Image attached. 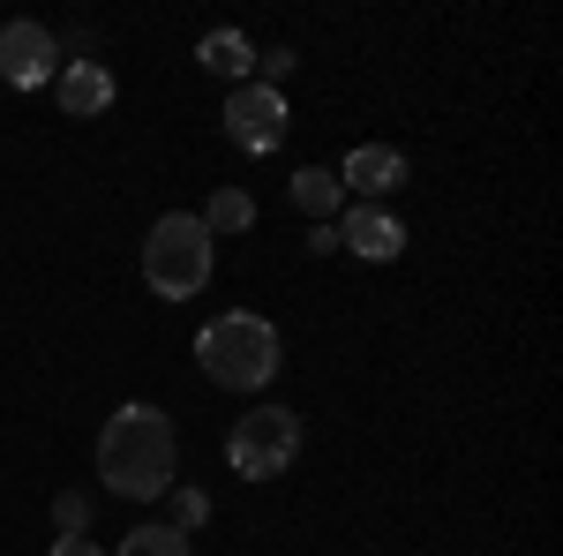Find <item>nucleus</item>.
Listing matches in <instances>:
<instances>
[{
    "instance_id": "nucleus-1",
    "label": "nucleus",
    "mask_w": 563,
    "mask_h": 556,
    "mask_svg": "<svg viewBox=\"0 0 563 556\" xmlns=\"http://www.w3.org/2000/svg\"><path fill=\"white\" fill-rule=\"evenodd\" d=\"M174 422H166V406H143L129 399L113 422L98 428V481L113 489V497H129V504H158L166 489H174Z\"/></svg>"
},
{
    "instance_id": "nucleus-2",
    "label": "nucleus",
    "mask_w": 563,
    "mask_h": 556,
    "mask_svg": "<svg viewBox=\"0 0 563 556\" xmlns=\"http://www.w3.org/2000/svg\"><path fill=\"white\" fill-rule=\"evenodd\" d=\"M196 361L218 391H263L278 377V324L256 308H225L218 324L196 331Z\"/></svg>"
},
{
    "instance_id": "nucleus-3",
    "label": "nucleus",
    "mask_w": 563,
    "mask_h": 556,
    "mask_svg": "<svg viewBox=\"0 0 563 556\" xmlns=\"http://www.w3.org/2000/svg\"><path fill=\"white\" fill-rule=\"evenodd\" d=\"M211 263H218V249L196 211H166L151 226V241H143V279H151L158 301H196L211 286Z\"/></svg>"
},
{
    "instance_id": "nucleus-4",
    "label": "nucleus",
    "mask_w": 563,
    "mask_h": 556,
    "mask_svg": "<svg viewBox=\"0 0 563 556\" xmlns=\"http://www.w3.org/2000/svg\"><path fill=\"white\" fill-rule=\"evenodd\" d=\"M294 459H301V422L286 406H256V414H241L233 436H225V467L241 473V481H278Z\"/></svg>"
},
{
    "instance_id": "nucleus-5",
    "label": "nucleus",
    "mask_w": 563,
    "mask_h": 556,
    "mask_svg": "<svg viewBox=\"0 0 563 556\" xmlns=\"http://www.w3.org/2000/svg\"><path fill=\"white\" fill-rule=\"evenodd\" d=\"M225 135H233L249 159L278 151V143H286V98H278L271 84H241L233 98H225Z\"/></svg>"
},
{
    "instance_id": "nucleus-6",
    "label": "nucleus",
    "mask_w": 563,
    "mask_h": 556,
    "mask_svg": "<svg viewBox=\"0 0 563 556\" xmlns=\"http://www.w3.org/2000/svg\"><path fill=\"white\" fill-rule=\"evenodd\" d=\"M0 76L15 90H38L60 76V45H53V31L45 23H8L0 31Z\"/></svg>"
},
{
    "instance_id": "nucleus-7",
    "label": "nucleus",
    "mask_w": 563,
    "mask_h": 556,
    "mask_svg": "<svg viewBox=\"0 0 563 556\" xmlns=\"http://www.w3.org/2000/svg\"><path fill=\"white\" fill-rule=\"evenodd\" d=\"M339 241H346L361 263H390L398 249H406V226H398L384 204H353V211L339 218Z\"/></svg>"
},
{
    "instance_id": "nucleus-8",
    "label": "nucleus",
    "mask_w": 563,
    "mask_h": 556,
    "mask_svg": "<svg viewBox=\"0 0 563 556\" xmlns=\"http://www.w3.org/2000/svg\"><path fill=\"white\" fill-rule=\"evenodd\" d=\"M53 98H60L68 121H98V113L113 106V68H106V61H68V68L53 76Z\"/></svg>"
},
{
    "instance_id": "nucleus-9",
    "label": "nucleus",
    "mask_w": 563,
    "mask_h": 556,
    "mask_svg": "<svg viewBox=\"0 0 563 556\" xmlns=\"http://www.w3.org/2000/svg\"><path fill=\"white\" fill-rule=\"evenodd\" d=\"M398 181H406V159L390 143H361L346 159V173H339V188H361V196H390Z\"/></svg>"
},
{
    "instance_id": "nucleus-10",
    "label": "nucleus",
    "mask_w": 563,
    "mask_h": 556,
    "mask_svg": "<svg viewBox=\"0 0 563 556\" xmlns=\"http://www.w3.org/2000/svg\"><path fill=\"white\" fill-rule=\"evenodd\" d=\"M196 61H203L211 76H225V84L241 90V84H249V68H256V45L241 39V31H203V45H196Z\"/></svg>"
},
{
    "instance_id": "nucleus-11",
    "label": "nucleus",
    "mask_w": 563,
    "mask_h": 556,
    "mask_svg": "<svg viewBox=\"0 0 563 556\" xmlns=\"http://www.w3.org/2000/svg\"><path fill=\"white\" fill-rule=\"evenodd\" d=\"M339 196H346V188H339L331 166H301L294 173V204H301L308 218H339Z\"/></svg>"
},
{
    "instance_id": "nucleus-12",
    "label": "nucleus",
    "mask_w": 563,
    "mask_h": 556,
    "mask_svg": "<svg viewBox=\"0 0 563 556\" xmlns=\"http://www.w3.org/2000/svg\"><path fill=\"white\" fill-rule=\"evenodd\" d=\"M249 226H256V196H249V188H218L211 196V211H203V233H249Z\"/></svg>"
},
{
    "instance_id": "nucleus-13",
    "label": "nucleus",
    "mask_w": 563,
    "mask_h": 556,
    "mask_svg": "<svg viewBox=\"0 0 563 556\" xmlns=\"http://www.w3.org/2000/svg\"><path fill=\"white\" fill-rule=\"evenodd\" d=\"M121 556H188V534H174V526H135L129 542H121Z\"/></svg>"
},
{
    "instance_id": "nucleus-14",
    "label": "nucleus",
    "mask_w": 563,
    "mask_h": 556,
    "mask_svg": "<svg viewBox=\"0 0 563 556\" xmlns=\"http://www.w3.org/2000/svg\"><path fill=\"white\" fill-rule=\"evenodd\" d=\"M166 497H174V534H188V526H203V512H211V504H203L196 489H166Z\"/></svg>"
},
{
    "instance_id": "nucleus-15",
    "label": "nucleus",
    "mask_w": 563,
    "mask_h": 556,
    "mask_svg": "<svg viewBox=\"0 0 563 556\" xmlns=\"http://www.w3.org/2000/svg\"><path fill=\"white\" fill-rule=\"evenodd\" d=\"M53 556H106V549H98L90 534H60V542H53Z\"/></svg>"
},
{
    "instance_id": "nucleus-16",
    "label": "nucleus",
    "mask_w": 563,
    "mask_h": 556,
    "mask_svg": "<svg viewBox=\"0 0 563 556\" xmlns=\"http://www.w3.org/2000/svg\"><path fill=\"white\" fill-rule=\"evenodd\" d=\"M53 512H60V534H84V497H60Z\"/></svg>"
}]
</instances>
